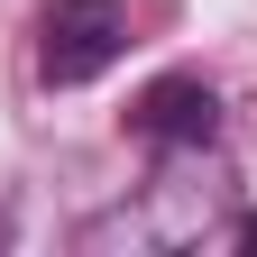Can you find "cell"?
I'll return each instance as SVG.
<instances>
[{"instance_id": "obj_1", "label": "cell", "mask_w": 257, "mask_h": 257, "mask_svg": "<svg viewBox=\"0 0 257 257\" xmlns=\"http://www.w3.org/2000/svg\"><path fill=\"white\" fill-rule=\"evenodd\" d=\"M128 46H138L128 0H55L37 19V83L46 92H83V83H101Z\"/></svg>"}, {"instance_id": "obj_2", "label": "cell", "mask_w": 257, "mask_h": 257, "mask_svg": "<svg viewBox=\"0 0 257 257\" xmlns=\"http://www.w3.org/2000/svg\"><path fill=\"white\" fill-rule=\"evenodd\" d=\"M128 128H138L147 147H211V138H220V101H211V83L166 74V83H147V92H138Z\"/></svg>"}, {"instance_id": "obj_3", "label": "cell", "mask_w": 257, "mask_h": 257, "mask_svg": "<svg viewBox=\"0 0 257 257\" xmlns=\"http://www.w3.org/2000/svg\"><path fill=\"white\" fill-rule=\"evenodd\" d=\"M239 239H248V248H257V211H248V220H239Z\"/></svg>"}]
</instances>
